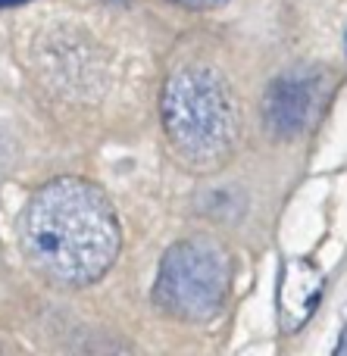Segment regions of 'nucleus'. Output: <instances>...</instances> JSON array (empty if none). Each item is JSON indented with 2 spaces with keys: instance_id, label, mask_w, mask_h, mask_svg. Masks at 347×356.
<instances>
[{
  "instance_id": "obj_1",
  "label": "nucleus",
  "mask_w": 347,
  "mask_h": 356,
  "mask_svg": "<svg viewBox=\"0 0 347 356\" xmlns=\"http://www.w3.org/2000/svg\"><path fill=\"white\" fill-rule=\"evenodd\" d=\"M22 257L56 288H88L113 269L122 228L110 197L88 178H54L19 213Z\"/></svg>"
},
{
  "instance_id": "obj_2",
  "label": "nucleus",
  "mask_w": 347,
  "mask_h": 356,
  "mask_svg": "<svg viewBox=\"0 0 347 356\" xmlns=\"http://www.w3.org/2000/svg\"><path fill=\"white\" fill-rule=\"evenodd\" d=\"M160 122L172 160L194 175L219 172L241 138L235 88L210 63H185L166 75Z\"/></svg>"
},
{
  "instance_id": "obj_3",
  "label": "nucleus",
  "mask_w": 347,
  "mask_h": 356,
  "mask_svg": "<svg viewBox=\"0 0 347 356\" xmlns=\"http://www.w3.org/2000/svg\"><path fill=\"white\" fill-rule=\"evenodd\" d=\"M229 282V253L210 238H185L163 253L154 282V303L175 322L207 325L223 313Z\"/></svg>"
},
{
  "instance_id": "obj_4",
  "label": "nucleus",
  "mask_w": 347,
  "mask_h": 356,
  "mask_svg": "<svg viewBox=\"0 0 347 356\" xmlns=\"http://www.w3.org/2000/svg\"><path fill=\"white\" fill-rule=\"evenodd\" d=\"M329 104V75L319 66L291 69L263 94V125L279 141H294L319 122Z\"/></svg>"
},
{
  "instance_id": "obj_5",
  "label": "nucleus",
  "mask_w": 347,
  "mask_h": 356,
  "mask_svg": "<svg viewBox=\"0 0 347 356\" xmlns=\"http://www.w3.org/2000/svg\"><path fill=\"white\" fill-rule=\"evenodd\" d=\"M325 291V275L319 272L316 263L307 257H294L282 269L279 282V328L285 334H294L298 328L307 325L313 313H316L319 300Z\"/></svg>"
},
{
  "instance_id": "obj_6",
  "label": "nucleus",
  "mask_w": 347,
  "mask_h": 356,
  "mask_svg": "<svg viewBox=\"0 0 347 356\" xmlns=\"http://www.w3.org/2000/svg\"><path fill=\"white\" fill-rule=\"evenodd\" d=\"M179 6H188V10H213V6H223L225 0H172Z\"/></svg>"
},
{
  "instance_id": "obj_7",
  "label": "nucleus",
  "mask_w": 347,
  "mask_h": 356,
  "mask_svg": "<svg viewBox=\"0 0 347 356\" xmlns=\"http://www.w3.org/2000/svg\"><path fill=\"white\" fill-rule=\"evenodd\" d=\"M16 3H25V0H0V6H16Z\"/></svg>"
}]
</instances>
